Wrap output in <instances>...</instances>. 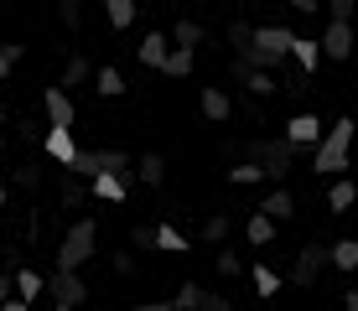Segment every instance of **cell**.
<instances>
[{"mask_svg":"<svg viewBox=\"0 0 358 311\" xmlns=\"http://www.w3.org/2000/svg\"><path fill=\"white\" fill-rule=\"evenodd\" d=\"M229 156L260 166L265 182H275V187H286L296 161H312V151H296V145H286V140H239V145H229Z\"/></svg>","mask_w":358,"mask_h":311,"instance_id":"obj_1","label":"cell"},{"mask_svg":"<svg viewBox=\"0 0 358 311\" xmlns=\"http://www.w3.org/2000/svg\"><path fill=\"white\" fill-rule=\"evenodd\" d=\"M291 42H296L291 27H255L250 47H244L234 62H244V68H260V73H280V62L291 57Z\"/></svg>","mask_w":358,"mask_h":311,"instance_id":"obj_2","label":"cell"},{"mask_svg":"<svg viewBox=\"0 0 358 311\" xmlns=\"http://www.w3.org/2000/svg\"><path fill=\"white\" fill-rule=\"evenodd\" d=\"M348 156H353V120L343 115V120L327 124L322 145L312 151V166L322 171V177H343V171H348Z\"/></svg>","mask_w":358,"mask_h":311,"instance_id":"obj_3","label":"cell"},{"mask_svg":"<svg viewBox=\"0 0 358 311\" xmlns=\"http://www.w3.org/2000/svg\"><path fill=\"white\" fill-rule=\"evenodd\" d=\"M94 244H99V223H94V218H78V223H73V229L63 233V244H57V270L78 275V270L99 254Z\"/></svg>","mask_w":358,"mask_h":311,"instance_id":"obj_4","label":"cell"},{"mask_svg":"<svg viewBox=\"0 0 358 311\" xmlns=\"http://www.w3.org/2000/svg\"><path fill=\"white\" fill-rule=\"evenodd\" d=\"M322 270H327V249H322V244H301V249H296V259L286 265V280L306 291V285L322 280Z\"/></svg>","mask_w":358,"mask_h":311,"instance_id":"obj_5","label":"cell"},{"mask_svg":"<svg viewBox=\"0 0 358 311\" xmlns=\"http://www.w3.org/2000/svg\"><path fill=\"white\" fill-rule=\"evenodd\" d=\"M322 115H306V109H301V115H291L286 120V135H280V140H286V145H296V151H317V145H322Z\"/></svg>","mask_w":358,"mask_h":311,"instance_id":"obj_6","label":"cell"},{"mask_svg":"<svg viewBox=\"0 0 358 311\" xmlns=\"http://www.w3.org/2000/svg\"><path fill=\"white\" fill-rule=\"evenodd\" d=\"M47 296H52V306H73V311H78L83 301H89V285H83V275L52 270V275H47Z\"/></svg>","mask_w":358,"mask_h":311,"instance_id":"obj_7","label":"cell"},{"mask_svg":"<svg viewBox=\"0 0 358 311\" xmlns=\"http://www.w3.org/2000/svg\"><path fill=\"white\" fill-rule=\"evenodd\" d=\"M317 47H322V57H332V62H348V57L358 52V36H353V27H338V21H327L322 36H317Z\"/></svg>","mask_w":358,"mask_h":311,"instance_id":"obj_8","label":"cell"},{"mask_svg":"<svg viewBox=\"0 0 358 311\" xmlns=\"http://www.w3.org/2000/svg\"><path fill=\"white\" fill-rule=\"evenodd\" d=\"M234 89H244L250 99H265L270 94H280V83H275V73H260V68H244V62H234Z\"/></svg>","mask_w":358,"mask_h":311,"instance_id":"obj_9","label":"cell"},{"mask_svg":"<svg viewBox=\"0 0 358 311\" xmlns=\"http://www.w3.org/2000/svg\"><path fill=\"white\" fill-rule=\"evenodd\" d=\"M42 109H47V130H73V94H63L52 83V89H42Z\"/></svg>","mask_w":358,"mask_h":311,"instance_id":"obj_10","label":"cell"},{"mask_svg":"<svg viewBox=\"0 0 358 311\" xmlns=\"http://www.w3.org/2000/svg\"><path fill=\"white\" fill-rule=\"evenodd\" d=\"M255 213H265L270 223H291L296 218V192L291 187H275V192H265L260 203H255Z\"/></svg>","mask_w":358,"mask_h":311,"instance_id":"obj_11","label":"cell"},{"mask_svg":"<svg viewBox=\"0 0 358 311\" xmlns=\"http://www.w3.org/2000/svg\"><path fill=\"white\" fill-rule=\"evenodd\" d=\"M10 285H16V301L21 306H36V296H47V275H36L31 265L10 270Z\"/></svg>","mask_w":358,"mask_h":311,"instance_id":"obj_12","label":"cell"},{"mask_svg":"<svg viewBox=\"0 0 358 311\" xmlns=\"http://www.w3.org/2000/svg\"><path fill=\"white\" fill-rule=\"evenodd\" d=\"M166 52H171V36H166V31H145L141 42H135V57H141L145 68H156V73H162Z\"/></svg>","mask_w":358,"mask_h":311,"instance_id":"obj_13","label":"cell"},{"mask_svg":"<svg viewBox=\"0 0 358 311\" xmlns=\"http://www.w3.org/2000/svg\"><path fill=\"white\" fill-rule=\"evenodd\" d=\"M197 109H203V120H213V124H224V120H234L229 89H213V83H208L203 94H197Z\"/></svg>","mask_w":358,"mask_h":311,"instance_id":"obj_14","label":"cell"},{"mask_svg":"<svg viewBox=\"0 0 358 311\" xmlns=\"http://www.w3.org/2000/svg\"><path fill=\"white\" fill-rule=\"evenodd\" d=\"M42 151L57 161V166H68L73 156H78V145H73V130H47L42 135Z\"/></svg>","mask_w":358,"mask_h":311,"instance_id":"obj_15","label":"cell"},{"mask_svg":"<svg viewBox=\"0 0 358 311\" xmlns=\"http://www.w3.org/2000/svg\"><path fill=\"white\" fill-rule=\"evenodd\" d=\"M135 177H141L145 187H162V182H166V156H162V151L135 156Z\"/></svg>","mask_w":358,"mask_h":311,"instance_id":"obj_16","label":"cell"},{"mask_svg":"<svg viewBox=\"0 0 358 311\" xmlns=\"http://www.w3.org/2000/svg\"><path fill=\"white\" fill-rule=\"evenodd\" d=\"M125 192H130V182L125 177H109V171L89 182V197H99V203H125Z\"/></svg>","mask_w":358,"mask_h":311,"instance_id":"obj_17","label":"cell"},{"mask_svg":"<svg viewBox=\"0 0 358 311\" xmlns=\"http://www.w3.org/2000/svg\"><path fill=\"white\" fill-rule=\"evenodd\" d=\"M291 57H296V73H312L317 62H322V47H317V36H301V31H296Z\"/></svg>","mask_w":358,"mask_h":311,"instance_id":"obj_18","label":"cell"},{"mask_svg":"<svg viewBox=\"0 0 358 311\" xmlns=\"http://www.w3.org/2000/svg\"><path fill=\"white\" fill-rule=\"evenodd\" d=\"M89 78H94V62L83 57V52H73V57H68V68H63V78H57V89L68 94V89H78V83H89Z\"/></svg>","mask_w":358,"mask_h":311,"instance_id":"obj_19","label":"cell"},{"mask_svg":"<svg viewBox=\"0 0 358 311\" xmlns=\"http://www.w3.org/2000/svg\"><path fill=\"white\" fill-rule=\"evenodd\" d=\"M358 203V182H348V177H338L327 187V213H348V208Z\"/></svg>","mask_w":358,"mask_h":311,"instance_id":"obj_20","label":"cell"},{"mask_svg":"<svg viewBox=\"0 0 358 311\" xmlns=\"http://www.w3.org/2000/svg\"><path fill=\"white\" fill-rule=\"evenodd\" d=\"M104 16H109L115 31H130L135 16H141V6H135V0H104Z\"/></svg>","mask_w":358,"mask_h":311,"instance_id":"obj_21","label":"cell"},{"mask_svg":"<svg viewBox=\"0 0 358 311\" xmlns=\"http://www.w3.org/2000/svg\"><path fill=\"white\" fill-rule=\"evenodd\" d=\"M94 89L104 94V99H120V94L130 89V83H125V73H120L115 62H109V68H94Z\"/></svg>","mask_w":358,"mask_h":311,"instance_id":"obj_22","label":"cell"},{"mask_svg":"<svg viewBox=\"0 0 358 311\" xmlns=\"http://www.w3.org/2000/svg\"><path fill=\"white\" fill-rule=\"evenodd\" d=\"M68 177L73 182H94V177H104V166H99V151H78L68 161Z\"/></svg>","mask_w":358,"mask_h":311,"instance_id":"obj_23","label":"cell"},{"mask_svg":"<svg viewBox=\"0 0 358 311\" xmlns=\"http://www.w3.org/2000/svg\"><path fill=\"white\" fill-rule=\"evenodd\" d=\"M250 280H255V296H280V285H286V275H280V270H270V265H255L250 270Z\"/></svg>","mask_w":358,"mask_h":311,"instance_id":"obj_24","label":"cell"},{"mask_svg":"<svg viewBox=\"0 0 358 311\" xmlns=\"http://www.w3.org/2000/svg\"><path fill=\"white\" fill-rule=\"evenodd\" d=\"M203 27H197V21H187V16H182L177 21V27H171V47H182V52H197V42H203Z\"/></svg>","mask_w":358,"mask_h":311,"instance_id":"obj_25","label":"cell"},{"mask_svg":"<svg viewBox=\"0 0 358 311\" xmlns=\"http://www.w3.org/2000/svg\"><path fill=\"white\" fill-rule=\"evenodd\" d=\"M244 239H250V244H275V223H270L265 213H250V218H244Z\"/></svg>","mask_w":358,"mask_h":311,"instance_id":"obj_26","label":"cell"},{"mask_svg":"<svg viewBox=\"0 0 358 311\" xmlns=\"http://www.w3.org/2000/svg\"><path fill=\"white\" fill-rule=\"evenodd\" d=\"M327 265H338V270H358V239H338V244H327Z\"/></svg>","mask_w":358,"mask_h":311,"instance_id":"obj_27","label":"cell"},{"mask_svg":"<svg viewBox=\"0 0 358 311\" xmlns=\"http://www.w3.org/2000/svg\"><path fill=\"white\" fill-rule=\"evenodd\" d=\"M156 249H166V254H187V233L182 229H171V223H156Z\"/></svg>","mask_w":358,"mask_h":311,"instance_id":"obj_28","label":"cell"},{"mask_svg":"<svg viewBox=\"0 0 358 311\" xmlns=\"http://www.w3.org/2000/svg\"><path fill=\"white\" fill-rule=\"evenodd\" d=\"M192 62H197V52H182V47H171L166 62H162V73H166V78H187Z\"/></svg>","mask_w":358,"mask_h":311,"instance_id":"obj_29","label":"cell"},{"mask_svg":"<svg viewBox=\"0 0 358 311\" xmlns=\"http://www.w3.org/2000/svg\"><path fill=\"white\" fill-rule=\"evenodd\" d=\"M203 285H197V280H187V285H177V296H171V311H197V306H203Z\"/></svg>","mask_w":358,"mask_h":311,"instance_id":"obj_30","label":"cell"},{"mask_svg":"<svg viewBox=\"0 0 358 311\" xmlns=\"http://www.w3.org/2000/svg\"><path fill=\"white\" fill-rule=\"evenodd\" d=\"M229 229H234V218H229V213H208V218H203V244H224V239H229Z\"/></svg>","mask_w":358,"mask_h":311,"instance_id":"obj_31","label":"cell"},{"mask_svg":"<svg viewBox=\"0 0 358 311\" xmlns=\"http://www.w3.org/2000/svg\"><path fill=\"white\" fill-rule=\"evenodd\" d=\"M229 104H234V115H244V120H255V124L265 120V104H260V99H250L244 89H234V94H229Z\"/></svg>","mask_w":358,"mask_h":311,"instance_id":"obj_32","label":"cell"},{"mask_svg":"<svg viewBox=\"0 0 358 311\" xmlns=\"http://www.w3.org/2000/svg\"><path fill=\"white\" fill-rule=\"evenodd\" d=\"M10 187H21V192H36V187H42V166H36V161H21V166L10 171Z\"/></svg>","mask_w":358,"mask_h":311,"instance_id":"obj_33","label":"cell"},{"mask_svg":"<svg viewBox=\"0 0 358 311\" xmlns=\"http://www.w3.org/2000/svg\"><path fill=\"white\" fill-rule=\"evenodd\" d=\"M213 270H218V275H224V280H234V275H239V270H244L239 249H218V254H213Z\"/></svg>","mask_w":358,"mask_h":311,"instance_id":"obj_34","label":"cell"},{"mask_svg":"<svg viewBox=\"0 0 358 311\" xmlns=\"http://www.w3.org/2000/svg\"><path fill=\"white\" fill-rule=\"evenodd\" d=\"M57 203H63V208H83V203H89V182H63V192H57Z\"/></svg>","mask_w":358,"mask_h":311,"instance_id":"obj_35","label":"cell"},{"mask_svg":"<svg viewBox=\"0 0 358 311\" xmlns=\"http://www.w3.org/2000/svg\"><path fill=\"white\" fill-rule=\"evenodd\" d=\"M229 182L234 187H255V182H265V171L250 166V161H239V166H229Z\"/></svg>","mask_w":358,"mask_h":311,"instance_id":"obj_36","label":"cell"},{"mask_svg":"<svg viewBox=\"0 0 358 311\" xmlns=\"http://www.w3.org/2000/svg\"><path fill=\"white\" fill-rule=\"evenodd\" d=\"M353 0H327V21H338V27H353Z\"/></svg>","mask_w":358,"mask_h":311,"instance_id":"obj_37","label":"cell"},{"mask_svg":"<svg viewBox=\"0 0 358 311\" xmlns=\"http://www.w3.org/2000/svg\"><path fill=\"white\" fill-rule=\"evenodd\" d=\"M250 36H255V27H250V21H229V42H234V57H239L244 47H250Z\"/></svg>","mask_w":358,"mask_h":311,"instance_id":"obj_38","label":"cell"},{"mask_svg":"<svg viewBox=\"0 0 358 311\" xmlns=\"http://www.w3.org/2000/svg\"><path fill=\"white\" fill-rule=\"evenodd\" d=\"M16 62H21V42H0V78H10Z\"/></svg>","mask_w":358,"mask_h":311,"instance_id":"obj_39","label":"cell"},{"mask_svg":"<svg viewBox=\"0 0 358 311\" xmlns=\"http://www.w3.org/2000/svg\"><path fill=\"white\" fill-rule=\"evenodd\" d=\"M109 265H115V275H120V280H130V275H135V254H130V249H115V259H109Z\"/></svg>","mask_w":358,"mask_h":311,"instance_id":"obj_40","label":"cell"},{"mask_svg":"<svg viewBox=\"0 0 358 311\" xmlns=\"http://www.w3.org/2000/svg\"><path fill=\"white\" fill-rule=\"evenodd\" d=\"M130 244H135V249H156V229H151V223H135V229H130Z\"/></svg>","mask_w":358,"mask_h":311,"instance_id":"obj_41","label":"cell"},{"mask_svg":"<svg viewBox=\"0 0 358 311\" xmlns=\"http://www.w3.org/2000/svg\"><path fill=\"white\" fill-rule=\"evenodd\" d=\"M57 21H63V27H78V21H83V6H78V0H63V6H57Z\"/></svg>","mask_w":358,"mask_h":311,"instance_id":"obj_42","label":"cell"},{"mask_svg":"<svg viewBox=\"0 0 358 311\" xmlns=\"http://www.w3.org/2000/svg\"><path fill=\"white\" fill-rule=\"evenodd\" d=\"M197 311H234V306L224 301V296H213V291H208V296H203V306H197Z\"/></svg>","mask_w":358,"mask_h":311,"instance_id":"obj_43","label":"cell"},{"mask_svg":"<svg viewBox=\"0 0 358 311\" xmlns=\"http://www.w3.org/2000/svg\"><path fill=\"white\" fill-rule=\"evenodd\" d=\"M291 10H296V16H322V6H317V0H291Z\"/></svg>","mask_w":358,"mask_h":311,"instance_id":"obj_44","label":"cell"},{"mask_svg":"<svg viewBox=\"0 0 358 311\" xmlns=\"http://www.w3.org/2000/svg\"><path fill=\"white\" fill-rule=\"evenodd\" d=\"M10 296H16V285H10V270H0V306H6Z\"/></svg>","mask_w":358,"mask_h":311,"instance_id":"obj_45","label":"cell"},{"mask_svg":"<svg viewBox=\"0 0 358 311\" xmlns=\"http://www.w3.org/2000/svg\"><path fill=\"white\" fill-rule=\"evenodd\" d=\"M135 311H171V301H141Z\"/></svg>","mask_w":358,"mask_h":311,"instance_id":"obj_46","label":"cell"},{"mask_svg":"<svg viewBox=\"0 0 358 311\" xmlns=\"http://www.w3.org/2000/svg\"><path fill=\"white\" fill-rule=\"evenodd\" d=\"M343 311H358V291H343Z\"/></svg>","mask_w":358,"mask_h":311,"instance_id":"obj_47","label":"cell"},{"mask_svg":"<svg viewBox=\"0 0 358 311\" xmlns=\"http://www.w3.org/2000/svg\"><path fill=\"white\" fill-rule=\"evenodd\" d=\"M0 311H31V306H21V301H16V296H10V301H6V306H0Z\"/></svg>","mask_w":358,"mask_h":311,"instance_id":"obj_48","label":"cell"},{"mask_svg":"<svg viewBox=\"0 0 358 311\" xmlns=\"http://www.w3.org/2000/svg\"><path fill=\"white\" fill-rule=\"evenodd\" d=\"M0 213H6V187H0Z\"/></svg>","mask_w":358,"mask_h":311,"instance_id":"obj_49","label":"cell"},{"mask_svg":"<svg viewBox=\"0 0 358 311\" xmlns=\"http://www.w3.org/2000/svg\"><path fill=\"white\" fill-rule=\"evenodd\" d=\"M0 124H6V104H0Z\"/></svg>","mask_w":358,"mask_h":311,"instance_id":"obj_50","label":"cell"},{"mask_svg":"<svg viewBox=\"0 0 358 311\" xmlns=\"http://www.w3.org/2000/svg\"><path fill=\"white\" fill-rule=\"evenodd\" d=\"M52 311H73V306H52Z\"/></svg>","mask_w":358,"mask_h":311,"instance_id":"obj_51","label":"cell"},{"mask_svg":"<svg viewBox=\"0 0 358 311\" xmlns=\"http://www.w3.org/2000/svg\"><path fill=\"white\" fill-rule=\"evenodd\" d=\"M0 151H6V135H0Z\"/></svg>","mask_w":358,"mask_h":311,"instance_id":"obj_52","label":"cell"}]
</instances>
